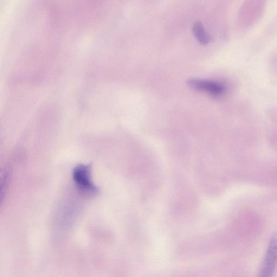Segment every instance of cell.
Returning <instances> with one entry per match:
<instances>
[{
    "mask_svg": "<svg viewBox=\"0 0 277 277\" xmlns=\"http://www.w3.org/2000/svg\"><path fill=\"white\" fill-rule=\"evenodd\" d=\"M73 176L77 188L83 195L92 196L98 192V189L92 182L89 166L80 165L76 167Z\"/></svg>",
    "mask_w": 277,
    "mask_h": 277,
    "instance_id": "cell-1",
    "label": "cell"
},
{
    "mask_svg": "<svg viewBox=\"0 0 277 277\" xmlns=\"http://www.w3.org/2000/svg\"><path fill=\"white\" fill-rule=\"evenodd\" d=\"M277 267V232L269 242L259 277H274Z\"/></svg>",
    "mask_w": 277,
    "mask_h": 277,
    "instance_id": "cell-2",
    "label": "cell"
},
{
    "mask_svg": "<svg viewBox=\"0 0 277 277\" xmlns=\"http://www.w3.org/2000/svg\"><path fill=\"white\" fill-rule=\"evenodd\" d=\"M187 84L193 89L207 92L214 95H221L226 91V87L219 82L199 79H191Z\"/></svg>",
    "mask_w": 277,
    "mask_h": 277,
    "instance_id": "cell-3",
    "label": "cell"
},
{
    "mask_svg": "<svg viewBox=\"0 0 277 277\" xmlns=\"http://www.w3.org/2000/svg\"><path fill=\"white\" fill-rule=\"evenodd\" d=\"M193 33L194 34L197 40L202 44H208L211 37L204 29L201 22H196L193 25Z\"/></svg>",
    "mask_w": 277,
    "mask_h": 277,
    "instance_id": "cell-4",
    "label": "cell"
}]
</instances>
